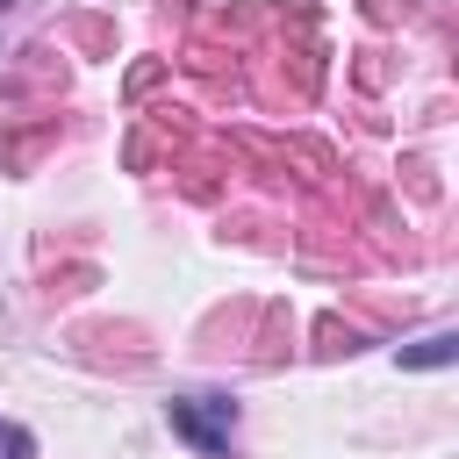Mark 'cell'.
I'll list each match as a JSON object with an SVG mask.
<instances>
[{"label": "cell", "mask_w": 459, "mask_h": 459, "mask_svg": "<svg viewBox=\"0 0 459 459\" xmlns=\"http://www.w3.org/2000/svg\"><path fill=\"white\" fill-rule=\"evenodd\" d=\"M165 423L201 459H230V445H237V402L230 394H172L165 402Z\"/></svg>", "instance_id": "cell-1"}, {"label": "cell", "mask_w": 459, "mask_h": 459, "mask_svg": "<svg viewBox=\"0 0 459 459\" xmlns=\"http://www.w3.org/2000/svg\"><path fill=\"white\" fill-rule=\"evenodd\" d=\"M452 359H459V337H452V330H430V337L402 344V366H416V373H430V366H452Z\"/></svg>", "instance_id": "cell-2"}, {"label": "cell", "mask_w": 459, "mask_h": 459, "mask_svg": "<svg viewBox=\"0 0 459 459\" xmlns=\"http://www.w3.org/2000/svg\"><path fill=\"white\" fill-rule=\"evenodd\" d=\"M0 459H36V437H29L14 416H0Z\"/></svg>", "instance_id": "cell-3"}, {"label": "cell", "mask_w": 459, "mask_h": 459, "mask_svg": "<svg viewBox=\"0 0 459 459\" xmlns=\"http://www.w3.org/2000/svg\"><path fill=\"white\" fill-rule=\"evenodd\" d=\"M7 7H14V0H0V14H7Z\"/></svg>", "instance_id": "cell-4"}]
</instances>
